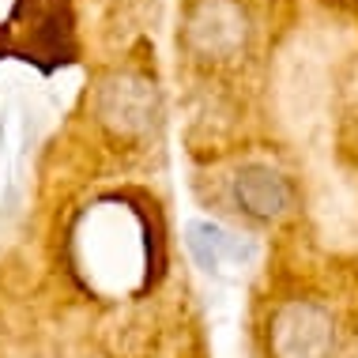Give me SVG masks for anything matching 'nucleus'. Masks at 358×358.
Here are the masks:
<instances>
[{"instance_id": "nucleus-3", "label": "nucleus", "mask_w": 358, "mask_h": 358, "mask_svg": "<svg viewBox=\"0 0 358 358\" xmlns=\"http://www.w3.org/2000/svg\"><path fill=\"white\" fill-rule=\"evenodd\" d=\"M189 42L208 57H227L245 42V19L227 0H204L189 19Z\"/></svg>"}, {"instance_id": "nucleus-2", "label": "nucleus", "mask_w": 358, "mask_h": 358, "mask_svg": "<svg viewBox=\"0 0 358 358\" xmlns=\"http://www.w3.org/2000/svg\"><path fill=\"white\" fill-rule=\"evenodd\" d=\"M99 113L110 129L124 132H143L155 121V91L148 80H136V76H113L106 80L102 94H99Z\"/></svg>"}, {"instance_id": "nucleus-5", "label": "nucleus", "mask_w": 358, "mask_h": 358, "mask_svg": "<svg viewBox=\"0 0 358 358\" xmlns=\"http://www.w3.org/2000/svg\"><path fill=\"white\" fill-rule=\"evenodd\" d=\"M234 200L253 219H279L290 208V185L279 170L264 162H249L234 178Z\"/></svg>"}, {"instance_id": "nucleus-4", "label": "nucleus", "mask_w": 358, "mask_h": 358, "mask_svg": "<svg viewBox=\"0 0 358 358\" xmlns=\"http://www.w3.org/2000/svg\"><path fill=\"white\" fill-rule=\"evenodd\" d=\"M185 241L204 272H227V268H241L253 260V245L245 238L230 234L227 227L208 219H192L185 227Z\"/></svg>"}, {"instance_id": "nucleus-1", "label": "nucleus", "mask_w": 358, "mask_h": 358, "mask_svg": "<svg viewBox=\"0 0 358 358\" xmlns=\"http://www.w3.org/2000/svg\"><path fill=\"white\" fill-rule=\"evenodd\" d=\"M332 340V317L313 302L279 306L268 324V347L275 358H328Z\"/></svg>"}]
</instances>
